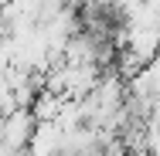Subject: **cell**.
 <instances>
[{
	"label": "cell",
	"instance_id": "cell-1",
	"mask_svg": "<svg viewBox=\"0 0 160 156\" xmlns=\"http://www.w3.org/2000/svg\"><path fill=\"white\" fill-rule=\"evenodd\" d=\"M38 125H41V119L34 116V109H14V112H7V122H3V149L7 153H28Z\"/></svg>",
	"mask_w": 160,
	"mask_h": 156
}]
</instances>
